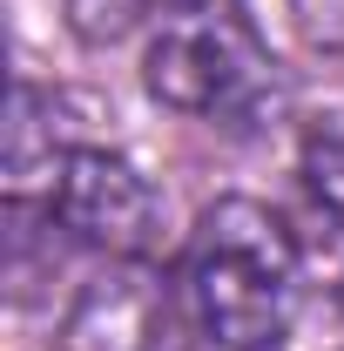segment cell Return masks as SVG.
<instances>
[{
	"instance_id": "6da1fadb",
	"label": "cell",
	"mask_w": 344,
	"mask_h": 351,
	"mask_svg": "<svg viewBox=\"0 0 344 351\" xmlns=\"http://www.w3.org/2000/svg\"><path fill=\"white\" fill-rule=\"evenodd\" d=\"M175 311L203 351H277L297 317V237L257 196L210 203L182 263H175Z\"/></svg>"
},
{
	"instance_id": "7a4b0ae2",
	"label": "cell",
	"mask_w": 344,
	"mask_h": 351,
	"mask_svg": "<svg viewBox=\"0 0 344 351\" xmlns=\"http://www.w3.org/2000/svg\"><path fill=\"white\" fill-rule=\"evenodd\" d=\"M142 75L156 101L210 129H263L284 108L277 54L257 41L243 0H162Z\"/></svg>"
},
{
	"instance_id": "3957f363",
	"label": "cell",
	"mask_w": 344,
	"mask_h": 351,
	"mask_svg": "<svg viewBox=\"0 0 344 351\" xmlns=\"http://www.w3.org/2000/svg\"><path fill=\"white\" fill-rule=\"evenodd\" d=\"M47 217L61 223L75 243H95L108 257H142L156 243V189L142 182L129 156L115 149H88V142H68V156L54 162V182H47Z\"/></svg>"
},
{
	"instance_id": "277c9868",
	"label": "cell",
	"mask_w": 344,
	"mask_h": 351,
	"mask_svg": "<svg viewBox=\"0 0 344 351\" xmlns=\"http://www.w3.org/2000/svg\"><path fill=\"white\" fill-rule=\"evenodd\" d=\"M169 317H182L175 284H162L156 270L122 257L95 284H82V298L61 324V351H162Z\"/></svg>"
},
{
	"instance_id": "5b68a950",
	"label": "cell",
	"mask_w": 344,
	"mask_h": 351,
	"mask_svg": "<svg viewBox=\"0 0 344 351\" xmlns=\"http://www.w3.org/2000/svg\"><path fill=\"white\" fill-rule=\"evenodd\" d=\"M297 176H304V203L331 223V230H344V108L317 115V122L304 129Z\"/></svg>"
}]
</instances>
